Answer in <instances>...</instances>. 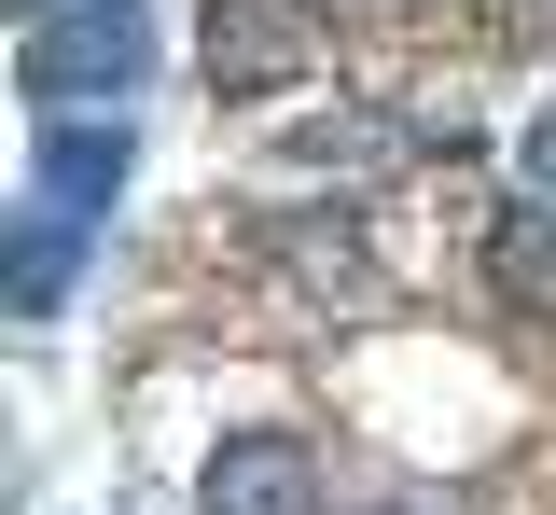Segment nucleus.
Returning a JSON list of instances; mask_svg holds the SVG:
<instances>
[{
	"instance_id": "f257e3e1",
	"label": "nucleus",
	"mask_w": 556,
	"mask_h": 515,
	"mask_svg": "<svg viewBox=\"0 0 556 515\" xmlns=\"http://www.w3.org/2000/svg\"><path fill=\"white\" fill-rule=\"evenodd\" d=\"M139 56H153L139 0H56V14H28V98H42V112L126 98V84H139Z\"/></svg>"
},
{
	"instance_id": "f03ea898",
	"label": "nucleus",
	"mask_w": 556,
	"mask_h": 515,
	"mask_svg": "<svg viewBox=\"0 0 556 515\" xmlns=\"http://www.w3.org/2000/svg\"><path fill=\"white\" fill-rule=\"evenodd\" d=\"M208 98H278L320 71V14L306 0H208Z\"/></svg>"
},
{
	"instance_id": "7ed1b4c3",
	"label": "nucleus",
	"mask_w": 556,
	"mask_h": 515,
	"mask_svg": "<svg viewBox=\"0 0 556 515\" xmlns=\"http://www.w3.org/2000/svg\"><path fill=\"white\" fill-rule=\"evenodd\" d=\"M195 502L208 515H320V460L292 432H223L208 474H195Z\"/></svg>"
},
{
	"instance_id": "20e7f679",
	"label": "nucleus",
	"mask_w": 556,
	"mask_h": 515,
	"mask_svg": "<svg viewBox=\"0 0 556 515\" xmlns=\"http://www.w3.org/2000/svg\"><path fill=\"white\" fill-rule=\"evenodd\" d=\"M42 181H56L70 210H98V196L126 181V126H70V112H42Z\"/></svg>"
},
{
	"instance_id": "39448f33",
	"label": "nucleus",
	"mask_w": 556,
	"mask_h": 515,
	"mask_svg": "<svg viewBox=\"0 0 556 515\" xmlns=\"http://www.w3.org/2000/svg\"><path fill=\"white\" fill-rule=\"evenodd\" d=\"M278 265H292V279H320V306H362V293H376V265H362V237H348V223H278Z\"/></svg>"
},
{
	"instance_id": "423d86ee",
	"label": "nucleus",
	"mask_w": 556,
	"mask_h": 515,
	"mask_svg": "<svg viewBox=\"0 0 556 515\" xmlns=\"http://www.w3.org/2000/svg\"><path fill=\"white\" fill-rule=\"evenodd\" d=\"M486 279L529 306V321H556V223L529 210V223H501V251H486Z\"/></svg>"
},
{
	"instance_id": "0eeeda50",
	"label": "nucleus",
	"mask_w": 556,
	"mask_h": 515,
	"mask_svg": "<svg viewBox=\"0 0 556 515\" xmlns=\"http://www.w3.org/2000/svg\"><path fill=\"white\" fill-rule=\"evenodd\" d=\"M14 14H56V0H14Z\"/></svg>"
},
{
	"instance_id": "6e6552de",
	"label": "nucleus",
	"mask_w": 556,
	"mask_h": 515,
	"mask_svg": "<svg viewBox=\"0 0 556 515\" xmlns=\"http://www.w3.org/2000/svg\"><path fill=\"white\" fill-rule=\"evenodd\" d=\"M390 515H417V502H390Z\"/></svg>"
}]
</instances>
